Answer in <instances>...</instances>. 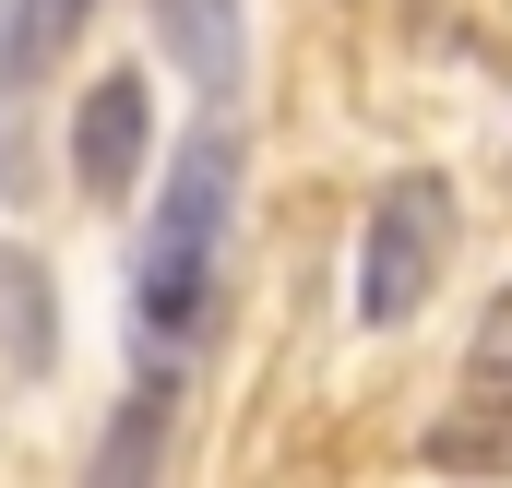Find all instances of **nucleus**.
<instances>
[{
  "label": "nucleus",
  "instance_id": "f257e3e1",
  "mask_svg": "<svg viewBox=\"0 0 512 488\" xmlns=\"http://www.w3.org/2000/svg\"><path fill=\"white\" fill-rule=\"evenodd\" d=\"M227 215H239V131L203 120L179 155H167V191H155L143 250H131V334H155V346L203 334L215 262H227Z\"/></svg>",
  "mask_w": 512,
  "mask_h": 488
},
{
  "label": "nucleus",
  "instance_id": "f03ea898",
  "mask_svg": "<svg viewBox=\"0 0 512 488\" xmlns=\"http://www.w3.org/2000/svg\"><path fill=\"white\" fill-rule=\"evenodd\" d=\"M441 274H453V179L405 167V179H382V203L358 227V322L370 334H405L441 298Z\"/></svg>",
  "mask_w": 512,
  "mask_h": 488
},
{
  "label": "nucleus",
  "instance_id": "7ed1b4c3",
  "mask_svg": "<svg viewBox=\"0 0 512 488\" xmlns=\"http://www.w3.org/2000/svg\"><path fill=\"white\" fill-rule=\"evenodd\" d=\"M143 131H155V96H143V72H108V84L72 108V179H84L96 203H120L131 179H143Z\"/></svg>",
  "mask_w": 512,
  "mask_h": 488
},
{
  "label": "nucleus",
  "instance_id": "20e7f679",
  "mask_svg": "<svg viewBox=\"0 0 512 488\" xmlns=\"http://www.w3.org/2000/svg\"><path fill=\"white\" fill-rule=\"evenodd\" d=\"M429 465H512V381L501 393H465V417L429 429Z\"/></svg>",
  "mask_w": 512,
  "mask_h": 488
},
{
  "label": "nucleus",
  "instance_id": "39448f33",
  "mask_svg": "<svg viewBox=\"0 0 512 488\" xmlns=\"http://www.w3.org/2000/svg\"><path fill=\"white\" fill-rule=\"evenodd\" d=\"M512 381V286H501V310L477 322V346H465V393H501Z\"/></svg>",
  "mask_w": 512,
  "mask_h": 488
}]
</instances>
